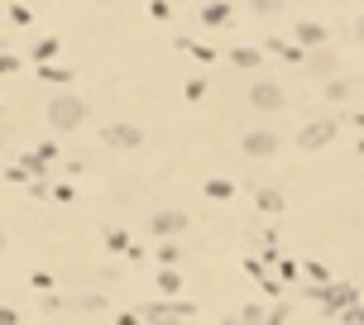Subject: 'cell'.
<instances>
[{"label": "cell", "mask_w": 364, "mask_h": 325, "mask_svg": "<svg viewBox=\"0 0 364 325\" xmlns=\"http://www.w3.org/2000/svg\"><path fill=\"white\" fill-rule=\"evenodd\" d=\"M154 230H182V216L178 211H164V216H154Z\"/></svg>", "instance_id": "cell-6"}, {"label": "cell", "mask_w": 364, "mask_h": 325, "mask_svg": "<svg viewBox=\"0 0 364 325\" xmlns=\"http://www.w3.org/2000/svg\"><path fill=\"white\" fill-rule=\"evenodd\" d=\"M106 139H110V144H120V148H134V144H139V129H129V125H110V129H106Z\"/></svg>", "instance_id": "cell-2"}, {"label": "cell", "mask_w": 364, "mask_h": 325, "mask_svg": "<svg viewBox=\"0 0 364 325\" xmlns=\"http://www.w3.org/2000/svg\"><path fill=\"white\" fill-rule=\"evenodd\" d=\"M273 144H278L273 134H250V139H245V148H250V153H273Z\"/></svg>", "instance_id": "cell-5"}, {"label": "cell", "mask_w": 364, "mask_h": 325, "mask_svg": "<svg viewBox=\"0 0 364 325\" xmlns=\"http://www.w3.org/2000/svg\"><path fill=\"white\" fill-rule=\"evenodd\" d=\"M360 34H364V19H360Z\"/></svg>", "instance_id": "cell-8"}, {"label": "cell", "mask_w": 364, "mask_h": 325, "mask_svg": "<svg viewBox=\"0 0 364 325\" xmlns=\"http://www.w3.org/2000/svg\"><path fill=\"white\" fill-rule=\"evenodd\" d=\"M331 62H336L331 53H316V57H311V67H316V72H331Z\"/></svg>", "instance_id": "cell-7"}, {"label": "cell", "mask_w": 364, "mask_h": 325, "mask_svg": "<svg viewBox=\"0 0 364 325\" xmlns=\"http://www.w3.org/2000/svg\"><path fill=\"white\" fill-rule=\"evenodd\" d=\"M331 134H336V129H331L326 120H321V125H311V129H302V148H321Z\"/></svg>", "instance_id": "cell-3"}, {"label": "cell", "mask_w": 364, "mask_h": 325, "mask_svg": "<svg viewBox=\"0 0 364 325\" xmlns=\"http://www.w3.org/2000/svg\"><path fill=\"white\" fill-rule=\"evenodd\" d=\"M82 115H87V110H82V101H73V96H58L53 106H48V120H53L58 129H73Z\"/></svg>", "instance_id": "cell-1"}, {"label": "cell", "mask_w": 364, "mask_h": 325, "mask_svg": "<svg viewBox=\"0 0 364 325\" xmlns=\"http://www.w3.org/2000/svg\"><path fill=\"white\" fill-rule=\"evenodd\" d=\"M255 106L278 110V106H283V91H278V87H255Z\"/></svg>", "instance_id": "cell-4"}]
</instances>
